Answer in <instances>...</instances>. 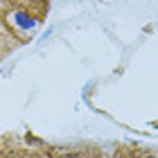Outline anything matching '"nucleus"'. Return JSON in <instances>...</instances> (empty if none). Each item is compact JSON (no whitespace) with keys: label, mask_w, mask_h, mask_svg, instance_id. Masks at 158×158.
Segmentation results:
<instances>
[{"label":"nucleus","mask_w":158,"mask_h":158,"mask_svg":"<svg viewBox=\"0 0 158 158\" xmlns=\"http://www.w3.org/2000/svg\"><path fill=\"white\" fill-rule=\"evenodd\" d=\"M63 158H81V156H77V154H66Z\"/></svg>","instance_id":"1"},{"label":"nucleus","mask_w":158,"mask_h":158,"mask_svg":"<svg viewBox=\"0 0 158 158\" xmlns=\"http://www.w3.org/2000/svg\"><path fill=\"white\" fill-rule=\"evenodd\" d=\"M147 158H152V156H147Z\"/></svg>","instance_id":"2"}]
</instances>
